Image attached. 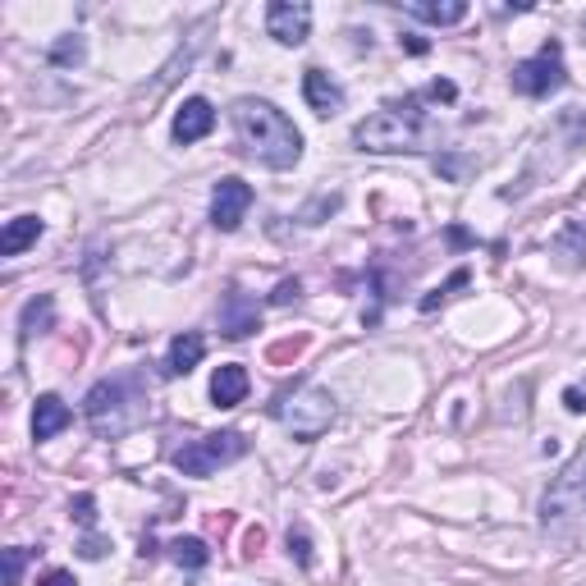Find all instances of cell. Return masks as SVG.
Segmentation results:
<instances>
[{"label":"cell","instance_id":"1","mask_svg":"<svg viewBox=\"0 0 586 586\" xmlns=\"http://www.w3.org/2000/svg\"><path fill=\"white\" fill-rule=\"evenodd\" d=\"M229 115H234V133H239L243 152L252 161H261L266 170H293L303 161V133L293 129V120L280 106H271L261 97H243L234 101Z\"/></svg>","mask_w":586,"mask_h":586},{"label":"cell","instance_id":"2","mask_svg":"<svg viewBox=\"0 0 586 586\" xmlns=\"http://www.w3.org/2000/svg\"><path fill=\"white\" fill-rule=\"evenodd\" d=\"M586 518V449H577L564 463V472L550 481V490L541 495V532L550 545L573 550L577 532Z\"/></svg>","mask_w":586,"mask_h":586},{"label":"cell","instance_id":"3","mask_svg":"<svg viewBox=\"0 0 586 586\" xmlns=\"http://www.w3.org/2000/svg\"><path fill=\"white\" fill-rule=\"evenodd\" d=\"M353 142L362 152H426L431 147V124L422 115V97H408V101H394V106L376 110L367 120L353 129Z\"/></svg>","mask_w":586,"mask_h":586},{"label":"cell","instance_id":"4","mask_svg":"<svg viewBox=\"0 0 586 586\" xmlns=\"http://www.w3.org/2000/svg\"><path fill=\"white\" fill-rule=\"evenodd\" d=\"M87 426L101 435V440H120L124 431H133L142 417V394L133 380H97L83 399Z\"/></svg>","mask_w":586,"mask_h":586},{"label":"cell","instance_id":"5","mask_svg":"<svg viewBox=\"0 0 586 586\" xmlns=\"http://www.w3.org/2000/svg\"><path fill=\"white\" fill-rule=\"evenodd\" d=\"M275 417H280V426L293 440L312 445V440H321V435L335 426L339 408H335V394H330L326 385H298L293 394H284V399L275 403Z\"/></svg>","mask_w":586,"mask_h":586},{"label":"cell","instance_id":"6","mask_svg":"<svg viewBox=\"0 0 586 586\" xmlns=\"http://www.w3.org/2000/svg\"><path fill=\"white\" fill-rule=\"evenodd\" d=\"M248 454V440L239 431H220V435H202V440H188L184 449H174V467L184 477H211L220 467L239 463Z\"/></svg>","mask_w":586,"mask_h":586},{"label":"cell","instance_id":"7","mask_svg":"<svg viewBox=\"0 0 586 586\" xmlns=\"http://www.w3.org/2000/svg\"><path fill=\"white\" fill-rule=\"evenodd\" d=\"M564 83H568V69H564V46L559 42H545L532 60L513 65V92H522V97H550Z\"/></svg>","mask_w":586,"mask_h":586},{"label":"cell","instance_id":"8","mask_svg":"<svg viewBox=\"0 0 586 586\" xmlns=\"http://www.w3.org/2000/svg\"><path fill=\"white\" fill-rule=\"evenodd\" d=\"M266 33L280 46H303L312 33V5L303 0H271L266 5Z\"/></svg>","mask_w":586,"mask_h":586},{"label":"cell","instance_id":"9","mask_svg":"<svg viewBox=\"0 0 586 586\" xmlns=\"http://www.w3.org/2000/svg\"><path fill=\"white\" fill-rule=\"evenodd\" d=\"M248 207H252V188L243 179H220L216 197H211V225L220 234H234L243 225V216H248Z\"/></svg>","mask_w":586,"mask_h":586},{"label":"cell","instance_id":"10","mask_svg":"<svg viewBox=\"0 0 586 586\" xmlns=\"http://www.w3.org/2000/svg\"><path fill=\"white\" fill-rule=\"evenodd\" d=\"M261 326V307L243 289H229L220 298V335L225 339H248Z\"/></svg>","mask_w":586,"mask_h":586},{"label":"cell","instance_id":"11","mask_svg":"<svg viewBox=\"0 0 586 586\" xmlns=\"http://www.w3.org/2000/svg\"><path fill=\"white\" fill-rule=\"evenodd\" d=\"M216 129V106H211L207 97H188L184 106L174 110V142L179 147H188V142H202L207 133Z\"/></svg>","mask_w":586,"mask_h":586},{"label":"cell","instance_id":"12","mask_svg":"<svg viewBox=\"0 0 586 586\" xmlns=\"http://www.w3.org/2000/svg\"><path fill=\"white\" fill-rule=\"evenodd\" d=\"M303 97L316 115H339L344 110V87L326 74V69H307L303 74Z\"/></svg>","mask_w":586,"mask_h":586},{"label":"cell","instance_id":"13","mask_svg":"<svg viewBox=\"0 0 586 586\" xmlns=\"http://www.w3.org/2000/svg\"><path fill=\"white\" fill-rule=\"evenodd\" d=\"M248 367H239V362H225V367H216V376H211V403L216 408H239L243 399H248Z\"/></svg>","mask_w":586,"mask_h":586},{"label":"cell","instance_id":"14","mask_svg":"<svg viewBox=\"0 0 586 586\" xmlns=\"http://www.w3.org/2000/svg\"><path fill=\"white\" fill-rule=\"evenodd\" d=\"M74 422V413H69V403L60 399V394H42L33 408V440H55V435L65 431V426Z\"/></svg>","mask_w":586,"mask_h":586},{"label":"cell","instance_id":"15","mask_svg":"<svg viewBox=\"0 0 586 586\" xmlns=\"http://www.w3.org/2000/svg\"><path fill=\"white\" fill-rule=\"evenodd\" d=\"M42 220L37 216H14L10 225L0 229V257H19V252H28L37 239H42Z\"/></svg>","mask_w":586,"mask_h":586},{"label":"cell","instance_id":"16","mask_svg":"<svg viewBox=\"0 0 586 586\" xmlns=\"http://www.w3.org/2000/svg\"><path fill=\"white\" fill-rule=\"evenodd\" d=\"M403 10L413 14V19L435 23V28H449V23L467 19V0H408Z\"/></svg>","mask_w":586,"mask_h":586},{"label":"cell","instance_id":"17","mask_svg":"<svg viewBox=\"0 0 586 586\" xmlns=\"http://www.w3.org/2000/svg\"><path fill=\"white\" fill-rule=\"evenodd\" d=\"M202 353H207V339L193 335V330H184V335H174L170 358H165V371H170V376H188V371L202 362Z\"/></svg>","mask_w":586,"mask_h":586},{"label":"cell","instance_id":"18","mask_svg":"<svg viewBox=\"0 0 586 586\" xmlns=\"http://www.w3.org/2000/svg\"><path fill=\"white\" fill-rule=\"evenodd\" d=\"M23 339H33V335H46V330L55 326V298L51 293H37L33 303L23 307Z\"/></svg>","mask_w":586,"mask_h":586},{"label":"cell","instance_id":"19","mask_svg":"<svg viewBox=\"0 0 586 586\" xmlns=\"http://www.w3.org/2000/svg\"><path fill=\"white\" fill-rule=\"evenodd\" d=\"M554 252L568 257V266H582L586 261V220H568L559 229V239H554Z\"/></svg>","mask_w":586,"mask_h":586},{"label":"cell","instance_id":"20","mask_svg":"<svg viewBox=\"0 0 586 586\" xmlns=\"http://www.w3.org/2000/svg\"><path fill=\"white\" fill-rule=\"evenodd\" d=\"M170 559L179 568H207L211 550H207V541H197V536H179V541L170 545Z\"/></svg>","mask_w":586,"mask_h":586},{"label":"cell","instance_id":"21","mask_svg":"<svg viewBox=\"0 0 586 586\" xmlns=\"http://www.w3.org/2000/svg\"><path fill=\"white\" fill-rule=\"evenodd\" d=\"M83 55H87L83 37H65V42L51 46V65H83Z\"/></svg>","mask_w":586,"mask_h":586},{"label":"cell","instance_id":"22","mask_svg":"<svg viewBox=\"0 0 586 586\" xmlns=\"http://www.w3.org/2000/svg\"><path fill=\"white\" fill-rule=\"evenodd\" d=\"M23 568H28V550H23V545H10V550H5V586H19Z\"/></svg>","mask_w":586,"mask_h":586},{"label":"cell","instance_id":"23","mask_svg":"<svg viewBox=\"0 0 586 586\" xmlns=\"http://www.w3.org/2000/svg\"><path fill=\"white\" fill-rule=\"evenodd\" d=\"M289 554L298 559V568H312V541L303 527H289Z\"/></svg>","mask_w":586,"mask_h":586},{"label":"cell","instance_id":"24","mask_svg":"<svg viewBox=\"0 0 586 586\" xmlns=\"http://www.w3.org/2000/svg\"><path fill=\"white\" fill-rule=\"evenodd\" d=\"M330 211H339V193H321L312 202V207L303 211V225H321V216H330Z\"/></svg>","mask_w":586,"mask_h":586},{"label":"cell","instance_id":"25","mask_svg":"<svg viewBox=\"0 0 586 586\" xmlns=\"http://www.w3.org/2000/svg\"><path fill=\"white\" fill-rule=\"evenodd\" d=\"M458 284H467V271H454V280H449V284H440L435 293H426V298H422V312H435V303H445Z\"/></svg>","mask_w":586,"mask_h":586},{"label":"cell","instance_id":"26","mask_svg":"<svg viewBox=\"0 0 586 586\" xmlns=\"http://www.w3.org/2000/svg\"><path fill=\"white\" fill-rule=\"evenodd\" d=\"M74 518H78V527H92V522H97V504H92V495H78L74 500Z\"/></svg>","mask_w":586,"mask_h":586},{"label":"cell","instance_id":"27","mask_svg":"<svg viewBox=\"0 0 586 586\" xmlns=\"http://www.w3.org/2000/svg\"><path fill=\"white\" fill-rule=\"evenodd\" d=\"M426 97H435V101H454V97H458V87L449 83V78H435V83L426 87Z\"/></svg>","mask_w":586,"mask_h":586},{"label":"cell","instance_id":"28","mask_svg":"<svg viewBox=\"0 0 586 586\" xmlns=\"http://www.w3.org/2000/svg\"><path fill=\"white\" fill-rule=\"evenodd\" d=\"M564 408H568V413H586V390L568 385V390H564Z\"/></svg>","mask_w":586,"mask_h":586},{"label":"cell","instance_id":"29","mask_svg":"<svg viewBox=\"0 0 586 586\" xmlns=\"http://www.w3.org/2000/svg\"><path fill=\"white\" fill-rule=\"evenodd\" d=\"M37 586H78L74 573H65V568H51L46 577H37Z\"/></svg>","mask_w":586,"mask_h":586},{"label":"cell","instance_id":"30","mask_svg":"<svg viewBox=\"0 0 586 586\" xmlns=\"http://www.w3.org/2000/svg\"><path fill=\"white\" fill-rule=\"evenodd\" d=\"M78 554H83V559H101V554H106V541H97V536H87V541L78 545Z\"/></svg>","mask_w":586,"mask_h":586},{"label":"cell","instance_id":"31","mask_svg":"<svg viewBox=\"0 0 586 586\" xmlns=\"http://www.w3.org/2000/svg\"><path fill=\"white\" fill-rule=\"evenodd\" d=\"M293 298H298V280H284L280 289L271 293V303H293Z\"/></svg>","mask_w":586,"mask_h":586},{"label":"cell","instance_id":"32","mask_svg":"<svg viewBox=\"0 0 586 586\" xmlns=\"http://www.w3.org/2000/svg\"><path fill=\"white\" fill-rule=\"evenodd\" d=\"M403 46H408L413 55H426V42H422V37H403Z\"/></svg>","mask_w":586,"mask_h":586}]
</instances>
